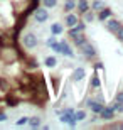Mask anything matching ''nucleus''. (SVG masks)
<instances>
[{
	"label": "nucleus",
	"mask_w": 123,
	"mask_h": 130,
	"mask_svg": "<svg viewBox=\"0 0 123 130\" xmlns=\"http://www.w3.org/2000/svg\"><path fill=\"white\" fill-rule=\"evenodd\" d=\"M19 59L17 54V47L14 46H0V61L4 64H12Z\"/></svg>",
	"instance_id": "obj_1"
},
{
	"label": "nucleus",
	"mask_w": 123,
	"mask_h": 130,
	"mask_svg": "<svg viewBox=\"0 0 123 130\" xmlns=\"http://www.w3.org/2000/svg\"><path fill=\"white\" fill-rule=\"evenodd\" d=\"M79 51H81V54H83L88 61H93V59L96 58V54H98V53H96V49H95V46H93L91 42H88V41L79 47Z\"/></svg>",
	"instance_id": "obj_2"
},
{
	"label": "nucleus",
	"mask_w": 123,
	"mask_h": 130,
	"mask_svg": "<svg viewBox=\"0 0 123 130\" xmlns=\"http://www.w3.org/2000/svg\"><path fill=\"white\" fill-rule=\"evenodd\" d=\"M37 36L34 32H25L24 34V37H22V46H24L25 49H34V47H37Z\"/></svg>",
	"instance_id": "obj_3"
},
{
	"label": "nucleus",
	"mask_w": 123,
	"mask_h": 130,
	"mask_svg": "<svg viewBox=\"0 0 123 130\" xmlns=\"http://www.w3.org/2000/svg\"><path fill=\"white\" fill-rule=\"evenodd\" d=\"M32 14H34V20H36L37 24H44V22L49 19V12H47L46 7H37Z\"/></svg>",
	"instance_id": "obj_4"
},
{
	"label": "nucleus",
	"mask_w": 123,
	"mask_h": 130,
	"mask_svg": "<svg viewBox=\"0 0 123 130\" xmlns=\"http://www.w3.org/2000/svg\"><path fill=\"white\" fill-rule=\"evenodd\" d=\"M115 113H116L115 108L110 105V106H104L103 110L98 113V117L101 118V120H104V122H110V120H113V118H115Z\"/></svg>",
	"instance_id": "obj_5"
},
{
	"label": "nucleus",
	"mask_w": 123,
	"mask_h": 130,
	"mask_svg": "<svg viewBox=\"0 0 123 130\" xmlns=\"http://www.w3.org/2000/svg\"><path fill=\"white\" fill-rule=\"evenodd\" d=\"M121 25H123V24L120 22L118 19H111V17H110V19H106V29L113 34V36L120 30V27H121Z\"/></svg>",
	"instance_id": "obj_6"
},
{
	"label": "nucleus",
	"mask_w": 123,
	"mask_h": 130,
	"mask_svg": "<svg viewBox=\"0 0 123 130\" xmlns=\"http://www.w3.org/2000/svg\"><path fill=\"white\" fill-rule=\"evenodd\" d=\"M74 117V108H66V110L59 111V122L61 123H67Z\"/></svg>",
	"instance_id": "obj_7"
},
{
	"label": "nucleus",
	"mask_w": 123,
	"mask_h": 130,
	"mask_svg": "<svg viewBox=\"0 0 123 130\" xmlns=\"http://www.w3.org/2000/svg\"><path fill=\"white\" fill-rule=\"evenodd\" d=\"M84 76H86L84 68H76L74 71H73V74H71V81L73 83H79L81 79H84Z\"/></svg>",
	"instance_id": "obj_8"
},
{
	"label": "nucleus",
	"mask_w": 123,
	"mask_h": 130,
	"mask_svg": "<svg viewBox=\"0 0 123 130\" xmlns=\"http://www.w3.org/2000/svg\"><path fill=\"white\" fill-rule=\"evenodd\" d=\"M78 22H79V17L73 12H67L66 17H64V25H67V27H74Z\"/></svg>",
	"instance_id": "obj_9"
},
{
	"label": "nucleus",
	"mask_w": 123,
	"mask_h": 130,
	"mask_svg": "<svg viewBox=\"0 0 123 130\" xmlns=\"http://www.w3.org/2000/svg\"><path fill=\"white\" fill-rule=\"evenodd\" d=\"M96 17H98L99 22H106V19L111 17V9H110V7H103L101 10L96 12Z\"/></svg>",
	"instance_id": "obj_10"
},
{
	"label": "nucleus",
	"mask_w": 123,
	"mask_h": 130,
	"mask_svg": "<svg viewBox=\"0 0 123 130\" xmlns=\"http://www.w3.org/2000/svg\"><path fill=\"white\" fill-rule=\"evenodd\" d=\"M61 44H62V56L74 59V49L69 46V42L67 41H61Z\"/></svg>",
	"instance_id": "obj_11"
},
{
	"label": "nucleus",
	"mask_w": 123,
	"mask_h": 130,
	"mask_svg": "<svg viewBox=\"0 0 123 130\" xmlns=\"http://www.w3.org/2000/svg\"><path fill=\"white\" fill-rule=\"evenodd\" d=\"M76 9H78V14L83 15L86 10H90V0H78V4H76Z\"/></svg>",
	"instance_id": "obj_12"
},
{
	"label": "nucleus",
	"mask_w": 123,
	"mask_h": 130,
	"mask_svg": "<svg viewBox=\"0 0 123 130\" xmlns=\"http://www.w3.org/2000/svg\"><path fill=\"white\" fill-rule=\"evenodd\" d=\"M71 41H73V44H74L76 47H81V46L86 42V36H84V32H78L74 37H71Z\"/></svg>",
	"instance_id": "obj_13"
},
{
	"label": "nucleus",
	"mask_w": 123,
	"mask_h": 130,
	"mask_svg": "<svg viewBox=\"0 0 123 130\" xmlns=\"http://www.w3.org/2000/svg\"><path fill=\"white\" fill-rule=\"evenodd\" d=\"M62 32H64V24H61V22L51 24V36H61Z\"/></svg>",
	"instance_id": "obj_14"
},
{
	"label": "nucleus",
	"mask_w": 123,
	"mask_h": 130,
	"mask_svg": "<svg viewBox=\"0 0 123 130\" xmlns=\"http://www.w3.org/2000/svg\"><path fill=\"white\" fill-rule=\"evenodd\" d=\"M103 7H106V4H104L103 0H91V4H90V9L93 10V12H98V10H101Z\"/></svg>",
	"instance_id": "obj_15"
},
{
	"label": "nucleus",
	"mask_w": 123,
	"mask_h": 130,
	"mask_svg": "<svg viewBox=\"0 0 123 130\" xmlns=\"http://www.w3.org/2000/svg\"><path fill=\"white\" fill-rule=\"evenodd\" d=\"M76 4H78V0H66V2H64V5H62L64 14H67V12H73V10L76 9Z\"/></svg>",
	"instance_id": "obj_16"
},
{
	"label": "nucleus",
	"mask_w": 123,
	"mask_h": 130,
	"mask_svg": "<svg viewBox=\"0 0 123 130\" xmlns=\"http://www.w3.org/2000/svg\"><path fill=\"white\" fill-rule=\"evenodd\" d=\"M44 66L52 69V68L57 66V58L56 56H47V58H44Z\"/></svg>",
	"instance_id": "obj_17"
},
{
	"label": "nucleus",
	"mask_w": 123,
	"mask_h": 130,
	"mask_svg": "<svg viewBox=\"0 0 123 130\" xmlns=\"http://www.w3.org/2000/svg\"><path fill=\"white\" fill-rule=\"evenodd\" d=\"M104 108V105H103V101H98V100H95L93 101V103H91V106H90V110L93 111V113H95V115H98L99 111L103 110Z\"/></svg>",
	"instance_id": "obj_18"
},
{
	"label": "nucleus",
	"mask_w": 123,
	"mask_h": 130,
	"mask_svg": "<svg viewBox=\"0 0 123 130\" xmlns=\"http://www.w3.org/2000/svg\"><path fill=\"white\" fill-rule=\"evenodd\" d=\"M90 86L93 88V90H99L101 88V79H99V76H98V71L93 74V78H91V83H90Z\"/></svg>",
	"instance_id": "obj_19"
},
{
	"label": "nucleus",
	"mask_w": 123,
	"mask_h": 130,
	"mask_svg": "<svg viewBox=\"0 0 123 130\" xmlns=\"http://www.w3.org/2000/svg\"><path fill=\"white\" fill-rule=\"evenodd\" d=\"M27 125L30 127V128H39V127H41V118H39V117H30L27 120Z\"/></svg>",
	"instance_id": "obj_20"
},
{
	"label": "nucleus",
	"mask_w": 123,
	"mask_h": 130,
	"mask_svg": "<svg viewBox=\"0 0 123 130\" xmlns=\"http://www.w3.org/2000/svg\"><path fill=\"white\" fill-rule=\"evenodd\" d=\"M25 66L29 68V69H37L39 68V63L36 61V58H25Z\"/></svg>",
	"instance_id": "obj_21"
},
{
	"label": "nucleus",
	"mask_w": 123,
	"mask_h": 130,
	"mask_svg": "<svg viewBox=\"0 0 123 130\" xmlns=\"http://www.w3.org/2000/svg\"><path fill=\"white\" fill-rule=\"evenodd\" d=\"M86 117H88L86 110H74V118H76L78 122H83V120H86Z\"/></svg>",
	"instance_id": "obj_22"
},
{
	"label": "nucleus",
	"mask_w": 123,
	"mask_h": 130,
	"mask_svg": "<svg viewBox=\"0 0 123 130\" xmlns=\"http://www.w3.org/2000/svg\"><path fill=\"white\" fill-rule=\"evenodd\" d=\"M83 17H84V22L86 24H90V22H93V20H95V12H93V10H86L84 14H83Z\"/></svg>",
	"instance_id": "obj_23"
},
{
	"label": "nucleus",
	"mask_w": 123,
	"mask_h": 130,
	"mask_svg": "<svg viewBox=\"0 0 123 130\" xmlns=\"http://www.w3.org/2000/svg\"><path fill=\"white\" fill-rule=\"evenodd\" d=\"M49 47H51L56 54H62V44H61V42H57V41H54V42H52Z\"/></svg>",
	"instance_id": "obj_24"
},
{
	"label": "nucleus",
	"mask_w": 123,
	"mask_h": 130,
	"mask_svg": "<svg viewBox=\"0 0 123 130\" xmlns=\"http://www.w3.org/2000/svg\"><path fill=\"white\" fill-rule=\"evenodd\" d=\"M41 4H42L46 9H54L57 5V0H41Z\"/></svg>",
	"instance_id": "obj_25"
},
{
	"label": "nucleus",
	"mask_w": 123,
	"mask_h": 130,
	"mask_svg": "<svg viewBox=\"0 0 123 130\" xmlns=\"http://www.w3.org/2000/svg\"><path fill=\"white\" fill-rule=\"evenodd\" d=\"M5 103H7V105H9V106H17V105H19V98H12V96H7V98H5Z\"/></svg>",
	"instance_id": "obj_26"
},
{
	"label": "nucleus",
	"mask_w": 123,
	"mask_h": 130,
	"mask_svg": "<svg viewBox=\"0 0 123 130\" xmlns=\"http://www.w3.org/2000/svg\"><path fill=\"white\" fill-rule=\"evenodd\" d=\"M106 128H111V130H123V122H115V123L108 125Z\"/></svg>",
	"instance_id": "obj_27"
},
{
	"label": "nucleus",
	"mask_w": 123,
	"mask_h": 130,
	"mask_svg": "<svg viewBox=\"0 0 123 130\" xmlns=\"http://www.w3.org/2000/svg\"><path fill=\"white\" fill-rule=\"evenodd\" d=\"M52 88H54V93H59V78L56 76H52Z\"/></svg>",
	"instance_id": "obj_28"
},
{
	"label": "nucleus",
	"mask_w": 123,
	"mask_h": 130,
	"mask_svg": "<svg viewBox=\"0 0 123 130\" xmlns=\"http://www.w3.org/2000/svg\"><path fill=\"white\" fill-rule=\"evenodd\" d=\"M111 106L115 108V111H118V113H123V103H116V101H113V103H111Z\"/></svg>",
	"instance_id": "obj_29"
},
{
	"label": "nucleus",
	"mask_w": 123,
	"mask_h": 130,
	"mask_svg": "<svg viewBox=\"0 0 123 130\" xmlns=\"http://www.w3.org/2000/svg\"><path fill=\"white\" fill-rule=\"evenodd\" d=\"M27 120H29V117H22V118H19V120H17V127L27 125Z\"/></svg>",
	"instance_id": "obj_30"
},
{
	"label": "nucleus",
	"mask_w": 123,
	"mask_h": 130,
	"mask_svg": "<svg viewBox=\"0 0 123 130\" xmlns=\"http://www.w3.org/2000/svg\"><path fill=\"white\" fill-rule=\"evenodd\" d=\"M76 27H78V30H81V32H84V30H86V22L79 20V22L76 24Z\"/></svg>",
	"instance_id": "obj_31"
},
{
	"label": "nucleus",
	"mask_w": 123,
	"mask_h": 130,
	"mask_svg": "<svg viewBox=\"0 0 123 130\" xmlns=\"http://www.w3.org/2000/svg\"><path fill=\"white\" fill-rule=\"evenodd\" d=\"M115 37L118 39L120 42H123V25H121V27H120V30H118V32L115 34Z\"/></svg>",
	"instance_id": "obj_32"
},
{
	"label": "nucleus",
	"mask_w": 123,
	"mask_h": 130,
	"mask_svg": "<svg viewBox=\"0 0 123 130\" xmlns=\"http://www.w3.org/2000/svg\"><path fill=\"white\" fill-rule=\"evenodd\" d=\"M115 101H116V103H123V91H120L118 95L115 96Z\"/></svg>",
	"instance_id": "obj_33"
},
{
	"label": "nucleus",
	"mask_w": 123,
	"mask_h": 130,
	"mask_svg": "<svg viewBox=\"0 0 123 130\" xmlns=\"http://www.w3.org/2000/svg\"><path fill=\"white\" fill-rule=\"evenodd\" d=\"M67 125H69V127H71V128H74V127H76V125H78V120H76V118H74V117H73V118H71V120H69V122H67Z\"/></svg>",
	"instance_id": "obj_34"
},
{
	"label": "nucleus",
	"mask_w": 123,
	"mask_h": 130,
	"mask_svg": "<svg viewBox=\"0 0 123 130\" xmlns=\"http://www.w3.org/2000/svg\"><path fill=\"white\" fill-rule=\"evenodd\" d=\"M7 118H9L7 113H5L4 110H0V122H7Z\"/></svg>",
	"instance_id": "obj_35"
},
{
	"label": "nucleus",
	"mask_w": 123,
	"mask_h": 130,
	"mask_svg": "<svg viewBox=\"0 0 123 130\" xmlns=\"http://www.w3.org/2000/svg\"><path fill=\"white\" fill-rule=\"evenodd\" d=\"M93 68H95V71H98V69H103V63H101V61H98V63L93 64Z\"/></svg>",
	"instance_id": "obj_36"
},
{
	"label": "nucleus",
	"mask_w": 123,
	"mask_h": 130,
	"mask_svg": "<svg viewBox=\"0 0 123 130\" xmlns=\"http://www.w3.org/2000/svg\"><path fill=\"white\" fill-rule=\"evenodd\" d=\"M0 110H2V108H0Z\"/></svg>",
	"instance_id": "obj_37"
}]
</instances>
